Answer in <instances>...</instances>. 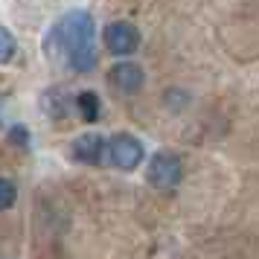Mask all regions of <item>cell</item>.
I'll return each instance as SVG.
<instances>
[{
	"label": "cell",
	"instance_id": "6da1fadb",
	"mask_svg": "<svg viewBox=\"0 0 259 259\" xmlns=\"http://www.w3.org/2000/svg\"><path fill=\"white\" fill-rule=\"evenodd\" d=\"M47 53L53 59H64L76 73H91L96 67L94 50V18L88 12H70L53 26L47 35Z\"/></svg>",
	"mask_w": 259,
	"mask_h": 259
},
{
	"label": "cell",
	"instance_id": "7a4b0ae2",
	"mask_svg": "<svg viewBox=\"0 0 259 259\" xmlns=\"http://www.w3.org/2000/svg\"><path fill=\"white\" fill-rule=\"evenodd\" d=\"M143 157H146V149H143V143L137 137H131L125 131H119L114 134L111 140H108V152H105V160L114 169L119 172H131V169H137L143 163Z\"/></svg>",
	"mask_w": 259,
	"mask_h": 259
},
{
	"label": "cell",
	"instance_id": "3957f363",
	"mask_svg": "<svg viewBox=\"0 0 259 259\" xmlns=\"http://www.w3.org/2000/svg\"><path fill=\"white\" fill-rule=\"evenodd\" d=\"M184 178V166H181V157L172 152H157L149 160V169H146V181L157 189H172L181 184Z\"/></svg>",
	"mask_w": 259,
	"mask_h": 259
},
{
	"label": "cell",
	"instance_id": "277c9868",
	"mask_svg": "<svg viewBox=\"0 0 259 259\" xmlns=\"http://www.w3.org/2000/svg\"><path fill=\"white\" fill-rule=\"evenodd\" d=\"M102 41H105V47L111 50L114 56H131L134 50L140 47V32H137V26L128 24V21H114V24L105 26Z\"/></svg>",
	"mask_w": 259,
	"mask_h": 259
},
{
	"label": "cell",
	"instance_id": "5b68a950",
	"mask_svg": "<svg viewBox=\"0 0 259 259\" xmlns=\"http://www.w3.org/2000/svg\"><path fill=\"white\" fill-rule=\"evenodd\" d=\"M108 84L114 88V91H119V94H137V91H143V84H146V73H143L140 64H134V61H119V64H114L111 67V73H108Z\"/></svg>",
	"mask_w": 259,
	"mask_h": 259
},
{
	"label": "cell",
	"instance_id": "8992f818",
	"mask_svg": "<svg viewBox=\"0 0 259 259\" xmlns=\"http://www.w3.org/2000/svg\"><path fill=\"white\" fill-rule=\"evenodd\" d=\"M105 152H108V140L102 134H82L73 140V160L76 163H84V166H99L105 160Z\"/></svg>",
	"mask_w": 259,
	"mask_h": 259
},
{
	"label": "cell",
	"instance_id": "52a82bcc",
	"mask_svg": "<svg viewBox=\"0 0 259 259\" xmlns=\"http://www.w3.org/2000/svg\"><path fill=\"white\" fill-rule=\"evenodd\" d=\"M76 111H79V117L84 122H96V119L102 117V99L94 91H82V94L76 96Z\"/></svg>",
	"mask_w": 259,
	"mask_h": 259
},
{
	"label": "cell",
	"instance_id": "ba28073f",
	"mask_svg": "<svg viewBox=\"0 0 259 259\" xmlns=\"http://www.w3.org/2000/svg\"><path fill=\"white\" fill-rule=\"evenodd\" d=\"M15 47H18V41H15V35H12V29H0V61L3 64H9L12 61V56H15Z\"/></svg>",
	"mask_w": 259,
	"mask_h": 259
},
{
	"label": "cell",
	"instance_id": "9c48e42d",
	"mask_svg": "<svg viewBox=\"0 0 259 259\" xmlns=\"http://www.w3.org/2000/svg\"><path fill=\"white\" fill-rule=\"evenodd\" d=\"M0 195H3V201H0V207H3V210L15 207V198H18V187H15L12 178H0Z\"/></svg>",
	"mask_w": 259,
	"mask_h": 259
},
{
	"label": "cell",
	"instance_id": "30bf717a",
	"mask_svg": "<svg viewBox=\"0 0 259 259\" xmlns=\"http://www.w3.org/2000/svg\"><path fill=\"white\" fill-rule=\"evenodd\" d=\"M9 143H12V146L26 149V146H29V128H26V125H21V122H18V125H12V128H9Z\"/></svg>",
	"mask_w": 259,
	"mask_h": 259
}]
</instances>
